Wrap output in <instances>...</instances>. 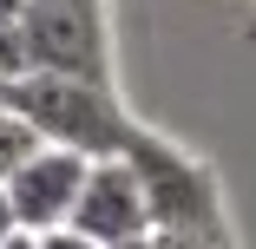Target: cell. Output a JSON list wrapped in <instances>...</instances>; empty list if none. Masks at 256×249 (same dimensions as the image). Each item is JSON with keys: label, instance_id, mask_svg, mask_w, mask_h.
I'll return each instance as SVG.
<instances>
[{"label": "cell", "instance_id": "9c48e42d", "mask_svg": "<svg viewBox=\"0 0 256 249\" xmlns=\"http://www.w3.org/2000/svg\"><path fill=\"white\" fill-rule=\"evenodd\" d=\"M40 249H98V243H86L79 230H53V236H40Z\"/></svg>", "mask_w": 256, "mask_h": 249}, {"label": "cell", "instance_id": "7a4b0ae2", "mask_svg": "<svg viewBox=\"0 0 256 249\" xmlns=\"http://www.w3.org/2000/svg\"><path fill=\"white\" fill-rule=\"evenodd\" d=\"M125 164L138 171V190H144V217H151V230L230 236V230H224V197H217L210 164H197L190 151L164 144L158 131H132Z\"/></svg>", "mask_w": 256, "mask_h": 249}, {"label": "cell", "instance_id": "5b68a950", "mask_svg": "<svg viewBox=\"0 0 256 249\" xmlns=\"http://www.w3.org/2000/svg\"><path fill=\"white\" fill-rule=\"evenodd\" d=\"M86 243L98 249H125V243H144L151 236V217H144V190H138V171L125 158H98L92 177H86V197H79V210L72 223Z\"/></svg>", "mask_w": 256, "mask_h": 249}, {"label": "cell", "instance_id": "7c38bea8", "mask_svg": "<svg viewBox=\"0 0 256 249\" xmlns=\"http://www.w3.org/2000/svg\"><path fill=\"white\" fill-rule=\"evenodd\" d=\"M7 249H40V236H33V230H20V236H14Z\"/></svg>", "mask_w": 256, "mask_h": 249}, {"label": "cell", "instance_id": "52a82bcc", "mask_svg": "<svg viewBox=\"0 0 256 249\" xmlns=\"http://www.w3.org/2000/svg\"><path fill=\"white\" fill-rule=\"evenodd\" d=\"M26 79V46H20V26H0V85Z\"/></svg>", "mask_w": 256, "mask_h": 249}, {"label": "cell", "instance_id": "3957f363", "mask_svg": "<svg viewBox=\"0 0 256 249\" xmlns=\"http://www.w3.org/2000/svg\"><path fill=\"white\" fill-rule=\"evenodd\" d=\"M20 46H26V72H60V79H86V85H112L106 0H26Z\"/></svg>", "mask_w": 256, "mask_h": 249}, {"label": "cell", "instance_id": "6da1fadb", "mask_svg": "<svg viewBox=\"0 0 256 249\" xmlns=\"http://www.w3.org/2000/svg\"><path fill=\"white\" fill-rule=\"evenodd\" d=\"M7 112L20 125H33L40 144L53 151H79V158H125L132 144V118L118 112L112 85H86V79H60V72H26L7 85Z\"/></svg>", "mask_w": 256, "mask_h": 249}, {"label": "cell", "instance_id": "4fadbf2b", "mask_svg": "<svg viewBox=\"0 0 256 249\" xmlns=\"http://www.w3.org/2000/svg\"><path fill=\"white\" fill-rule=\"evenodd\" d=\"M0 112H7V85H0Z\"/></svg>", "mask_w": 256, "mask_h": 249}, {"label": "cell", "instance_id": "277c9868", "mask_svg": "<svg viewBox=\"0 0 256 249\" xmlns=\"http://www.w3.org/2000/svg\"><path fill=\"white\" fill-rule=\"evenodd\" d=\"M86 177H92V158L40 144V151L20 164V177L7 184V204H14L20 230H33V236L66 230V223H72V210H79V197H86Z\"/></svg>", "mask_w": 256, "mask_h": 249}, {"label": "cell", "instance_id": "30bf717a", "mask_svg": "<svg viewBox=\"0 0 256 249\" xmlns=\"http://www.w3.org/2000/svg\"><path fill=\"white\" fill-rule=\"evenodd\" d=\"M20 236V217H14V204H7V190H0V249H7Z\"/></svg>", "mask_w": 256, "mask_h": 249}, {"label": "cell", "instance_id": "8fae6325", "mask_svg": "<svg viewBox=\"0 0 256 249\" xmlns=\"http://www.w3.org/2000/svg\"><path fill=\"white\" fill-rule=\"evenodd\" d=\"M20 13H26V0H0V26H20Z\"/></svg>", "mask_w": 256, "mask_h": 249}, {"label": "cell", "instance_id": "8992f818", "mask_svg": "<svg viewBox=\"0 0 256 249\" xmlns=\"http://www.w3.org/2000/svg\"><path fill=\"white\" fill-rule=\"evenodd\" d=\"M40 151V138H33V125H20L14 112H0V190H7L14 177H20V164Z\"/></svg>", "mask_w": 256, "mask_h": 249}, {"label": "cell", "instance_id": "ba28073f", "mask_svg": "<svg viewBox=\"0 0 256 249\" xmlns=\"http://www.w3.org/2000/svg\"><path fill=\"white\" fill-rule=\"evenodd\" d=\"M144 249H230V236H184V230H151Z\"/></svg>", "mask_w": 256, "mask_h": 249}]
</instances>
